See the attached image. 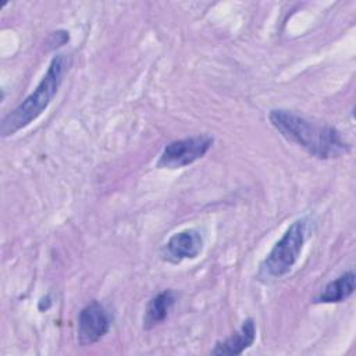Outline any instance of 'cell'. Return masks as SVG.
<instances>
[{
  "mask_svg": "<svg viewBox=\"0 0 356 356\" xmlns=\"http://www.w3.org/2000/svg\"><path fill=\"white\" fill-rule=\"evenodd\" d=\"M268 120L288 142L298 145L320 160L337 159L350 150L342 134L331 125L318 124L284 108L271 110Z\"/></svg>",
  "mask_w": 356,
  "mask_h": 356,
  "instance_id": "1",
  "label": "cell"
},
{
  "mask_svg": "<svg viewBox=\"0 0 356 356\" xmlns=\"http://www.w3.org/2000/svg\"><path fill=\"white\" fill-rule=\"evenodd\" d=\"M71 64L72 58L65 53L56 54L51 58L46 74L42 76L33 92L3 117L0 125V135L3 138L11 136L22 128H26L49 107L68 74Z\"/></svg>",
  "mask_w": 356,
  "mask_h": 356,
  "instance_id": "2",
  "label": "cell"
},
{
  "mask_svg": "<svg viewBox=\"0 0 356 356\" xmlns=\"http://www.w3.org/2000/svg\"><path fill=\"white\" fill-rule=\"evenodd\" d=\"M309 232V220H295L275 242L259 266L257 277L268 281L286 275L302 254Z\"/></svg>",
  "mask_w": 356,
  "mask_h": 356,
  "instance_id": "3",
  "label": "cell"
},
{
  "mask_svg": "<svg viewBox=\"0 0 356 356\" xmlns=\"http://www.w3.org/2000/svg\"><path fill=\"white\" fill-rule=\"evenodd\" d=\"M213 136L195 135L184 139H177L164 146L156 167L157 168H182L200 160L213 146Z\"/></svg>",
  "mask_w": 356,
  "mask_h": 356,
  "instance_id": "4",
  "label": "cell"
},
{
  "mask_svg": "<svg viewBox=\"0 0 356 356\" xmlns=\"http://www.w3.org/2000/svg\"><path fill=\"white\" fill-rule=\"evenodd\" d=\"M111 314L97 300L83 306L78 314V343L90 346L99 342L111 328Z\"/></svg>",
  "mask_w": 356,
  "mask_h": 356,
  "instance_id": "5",
  "label": "cell"
},
{
  "mask_svg": "<svg viewBox=\"0 0 356 356\" xmlns=\"http://www.w3.org/2000/svg\"><path fill=\"white\" fill-rule=\"evenodd\" d=\"M204 239L200 231L186 228L175 232L168 238L160 250V257L171 264H178L184 260L196 259L203 250Z\"/></svg>",
  "mask_w": 356,
  "mask_h": 356,
  "instance_id": "6",
  "label": "cell"
},
{
  "mask_svg": "<svg viewBox=\"0 0 356 356\" xmlns=\"http://www.w3.org/2000/svg\"><path fill=\"white\" fill-rule=\"evenodd\" d=\"M256 341V323L252 317H248L242 321V325L222 341L216 342L214 348L210 350V355L221 356V355H242L246 349H249Z\"/></svg>",
  "mask_w": 356,
  "mask_h": 356,
  "instance_id": "7",
  "label": "cell"
},
{
  "mask_svg": "<svg viewBox=\"0 0 356 356\" xmlns=\"http://www.w3.org/2000/svg\"><path fill=\"white\" fill-rule=\"evenodd\" d=\"M177 302V293L171 289H164L154 295L145 309L142 327L143 330H152L159 324L164 323L170 316L174 305Z\"/></svg>",
  "mask_w": 356,
  "mask_h": 356,
  "instance_id": "8",
  "label": "cell"
},
{
  "mask_svg": "<svg viewBox=\"0 0 356 356\" xmlns=\"http://www.w3.org/2000/svg\"><path fill=\"white\" fill-rule=\"evenodd\" d=\"M355 273L346 271L338 278L330 281L320 293L313 298V303H339L346 300L355 292Z\"/></svg>",
  "mask_w": 356,
  "mask_h": 356,
  "instance_id": "9",
  "label": "cell"
},
{
  "mask_svg": "<svg viewBox=\"0 0 356 356\" xmlns=\"http://www.w3.org/2000/svg\"><path fill=\"white\" fill-rule=\"evenodd\" d=\"M70 36H68V32L67 31H56L50 35L49 38V44H51V49L54 47H60L63 44H65L68 42Z\"/></svg>",
  "mask_w": 356,
  "mask_h": 356,
  "instance_id": "10",
  "label": "cell"
}]
</instances>
